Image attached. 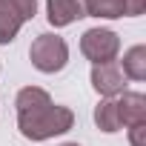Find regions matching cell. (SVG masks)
Masks as SVG:
<instances>
[{
    "instance_id": "cell-1",
    "label": "cell",
    "mask_w": 146,
    "mask_h": 146,
    "mask_svg": "<svg viewBox=\"0 0 146 146\" xmlns=\"http://www.w3.org/2000/svg\"><path fill=\"white\" fill-rule=\"evenodd\" d=\"M75 126V112L69 106L43 103L29 112H17V129L26 140H49L54 135H63Z\"/></svg>"
},
{
    "instance_id": "cell-2",
    "label": "cell",
    "mask_w": 146,
    "mask_h": 146,
    "mask_svg": "<svg viewBox=\"0 0 146 146\" xmlns=\"http://www.w3.org/2000/svg\"><path fill=\"white\" fill-rule=\"evenodd\" d=\"M29 60L37 72L43 75H54L69 63V46L60 35H37L32 49H29Z\"/></svg>"
},
{
    "instance_id": "cell-3",
    "label": "cell",
    "mask_w": 146,
    "mask_h": 146,
    "mask_svg": "<svg viewBox=\"0 0 146 146\" xmlns=\"http://www.w3.org/2000/svg\"><path fill=\"white\" fill-rule=\"evenodd\" d=\"M80 52H83L86 60H92V66L95 63H109L120 52V37L112 29H100V26L98 29H89L80 37Z\"/></svg>"
},
{
    "instance_id": "cell-4",
    "label": "cell",
    "mask_w": 146,
    "mask_h": 146,
    "mask_svg": "<svg viewBox=\"0 0 146 146\" xmlns=\"http://www.w3.org/2000/svg\"><path fill=\"white\" fill-rule=\"evenodd\" d=\"M92 86L98 95L103 98H115V95H123L126 92V75L117 60H109V63H95L92 66Z\"/></svg>"
},
{
    "instance_id": "cell-5",
    "label": "cell",
    "mask_w": 146,
    "mask_h": 146,
    "mask_svg": "<svg viewBox=\"0 0 146 146\" xmlns=\"http://www.w3.org/2000/svg\"><path fill=\"white\" fill-rule=\"evenodd\" d=\"M117 117H120V126H137V123H146V95L140 92H123L117 100Z\"/></svg>"
},
{
    "instance_id": "cell-6",
    "label": "cell",
    "mask_w": 146,
    "mask_h": 146,
    "mask_svg": "<svg viewBox=\"0 0 146 146\" xmlns=\"http://www.w3.org/2000/svg\"><path fill=\"white\" fill-rule=\"evenodd\" d=\"M46 17L54 29H60V26H69L86 15H83L80 0H46Z\"/></svg>"
},
{
    "instance_id": "cell-7",
    "label": "cell",
    "mask_w": 146,
    "mask_h": 146,
    "mask_svg": "<svg viewBox=\"0 0 146 146\" xmlns=\"http://www.w3.org/2000/svg\"><path fill=\"white\" fill-rule=\"evenodd\" d=\"M23 26V17L15 12L9 0H0V46H9Z\"/></svg>"
},
{
    "instance_id": "cell-8",
    "label": "cell",
    "mask_w": 146,
    "mask_h": 146,
    "mask_svg": "<svg viewBox=\"0 0 146 146\" xmlns=\"http://www.w3.org/2000/svg\"><path fill=\"white\" fill-rule=\"evenodd\" d=\"M120 69H123V75L132 78V80H146V46H143V43L132 46V49L123 54Z\"/></svg>"
},
{
    "instance_id": "cell-9",
    "label": "cell",
    "mask_w": 146,
    "mask_h": 146,
    "mask_svg": "<svg viewBox=\"0 0 146 146\" xmlns=\"http://www.w3.org/2000/svg\"><path fill=\"white\" fill-rule=\"evenodd\" d=\"M95 123H98V129H100V132H106V135H112V132H117V129H120L117 106H115V100H112V98H103V100L95 106Z\"/></svg>"
},
{
    "instance_id": "cell-10",
    "label": "cell",
    "mask_w": 146,
    "mask_h": 146,
    "mask_svg": "<svg viewBox=\"0 0 146 146\" xmlns=\"http://www.w3.org/2000/svg\"><path fill=\"white\" fill-rule=\"evenodd\" d=\"M43 103H52V95H49L46 89H40V86H26V89H20L17 98H15L17 112H29V109H37V106H43Z\"/></svg>"
},
{
    "instance_id": "cell-11",
    "label": "cell",
    "mask_w": 146,
    "mask_h": 146,
    "mask_svg": "<svg viewBox=\"0 0 146 146\" xmlns=\"http://www.w3.org/2000/svg\"><path fill=\"white\" fill-rule=\"evenodd\" d=\"M9 3L15 6V12L23 17V23L26 20H32L35 15H37V0H9Z\"/></svg>"
},
{
    "instance_id": "cell-12",
    "label": "cell",
    "mask_w": 146,
    "mask_h": 146,
    "mask_svg": "<svg viewBox=\"0 0 146 146\" xmlns=\"http://www.w3.org/2000/svg\"><path fill=\"white\" fill-rule=\"evenodd\" d=\"M123 3V17H137L146 9V0H120Z\"/></svg>"
},
{
    "instance_id": "cell-13",
    "label": "cell",
    "mask_w": 146,
    "mask_h": 146,
    "mask_svg": "<svg viewBox=\"0 0 146 146\" xmlns=\"http://www.w3.org/2000/svg\"><path fill=\"white\" fill-rule=\"evenodd\" d=\"M129 143L132 146H146V123L129 126Z\"/></svg>"
},
{
    "instance_id": "cell-14",
    "label": "cell",
    "mask_w": 146,
    "mask_h": 146,
    "mask_svg": "<svg viewBox=\"0 0 146 146\" xmlns=\"http://www.w3.org/2000/svg\"><path fill=\"white\" fill-rule=\"evenodd\" d=\"M60 146H80V143H60Z\"/></svg>"
}]
</instances>
